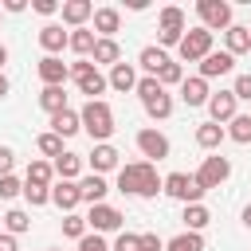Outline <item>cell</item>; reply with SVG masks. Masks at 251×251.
<instances>
[{
  "label": "cell",
  "mask_w": 251,
  "mask_h": 251,
  "mask_svg": "<svg viewBox=\"0 0 251 251\" xmlns=\"http://www.w3.org/2000/svg\"><path fill=\"white\" fill-rule=\"evenodd\" d=\"M243 224H247V227H251V204H247V208H243Z\"/></svg>",
  "instance_id": "49"
},
{
  "label": "cell",
  "mask_w": 251,
  "mask_h": 251,
  "mask_svg": "<svg viewBox=\"0 0 251 251\" xmlns=\"http://www.w3.org/2000/svg\"><path fill=\"white\" fill-rule=\"evenodd\" d=\"M12 165H16V153H12L8 145H0V176H8V173H12Z\"/></svg>",
  "instance_id": "45"
},
{
  "label": "cell",
  "mask_w": 251,
  "mask_h": 251,
  "mask_svg": "<svg viewBox=\"0 0 251 251\" xmlns=\"http://www.w3.org/2000/svg\"><path fill=\"white\" fill-rule=\"evenodd\" d=\"M157 82H161V86H173V82H184V71H180V63H173V59H169V63H165V67L157 71Z\"/></svg>",
  "instance_id": "36"
},
{
  "label": "cell",
  "mask_w": 251,
  "mask_h": 251,
  "mask_svg": "<svg viewBox=\"0 0 251 251\" xmlns=\"http://www.w3.org/2000/svg\"><path fill=\"white\" fill-rule=\"evenodd\" d=\"M196 12H200V27H208V31H216V27H231V4L227 0H200L196 4Z\"/></svg>",
  "instance_id": "9"
},
{
  "label": "cell",
  "mask_w": 251,
  "mask_h": 251,
  "mask_svg": "<svg viewBox=\"0 0 251 251\" xmlns=\"http://www.w3.org/2000/svg\"><path fill=\"white\" fill-rule=\"evenodd\" d=\"M137 149H141L145 157L165 161V157H169V137H165L161 129H137Z\"/></svg>",
  "instance_id": "11"
},
{
  "label": "cell",
  "mask_w": 251,
  "mask_h": 251,
  "mask_svg": "<svg viewBox=\"0 0 251 251\" xmlns=\"http://www.w3.org/2000/svg\"><path fill=\"white\" fill-rule=\"evenodd\" d=\"M231 94H235V102H239V98H247V102H251V75H239V78H235V86H231Z\"/></svg>",
  "instance_id": "42"
},
{
  "label": "cell",
  "mask_w": 251,
  "mask_h": 251,
  "mask_svg": "<svg viewBox=\"0 0 251 251\" xmlns=\"http://www.w3.org/2000/svg\"><path fill=\"white\" fill-rule=\"evenodd\" d=\"M4 63H8V47L0 43V67H4Z\"/></svg>",
  "instance_id": "51"
},
{
  "label": "cell",
  "mask_w": 251,
  "mask_h": 251,
  "mask_svg": "<svg viewBox=\"0 0 251 251\" xmlns=\"http://www.w3.org/2000/svg\"><path fill=\"white\" fill-rule=\"evenodd\" d=\"M137 239H141V235H133V231H122V235L114 239V251H137Z\"/></svg>",
  "instance_id": "41"
},
{
  "label": "cell",
  "mask_w": 251,
  "mask_h": 251,
  "mask_svg": "<svg viewBox=\"0 0 251 251\" xmlns=\"http://www.w3.org/2000/svg\"><path fill=\"white\" fill-rule=\"evenodd\" d=\"M24 192V184H20V176H0V200H12V196H20Z\"/></svg>",
  "instance_id": "40"
},
{
  "label": "cell",
  "mask_w": 251,
  "mask_h": 251,
  "mask_svg": "<svg viewBox=\"0 0 251 251\" xmlns=\"http://www.w3.org/2000/svg\"><path fill=\"white\" fill-rule=\"evenodd\" d=\"M94 43H98V35H94V31H86V27H75V31L67 35V47H71L75 55H82V59L94 51Z\"/></svg>",
  "instance_id": "25"
},
{
  "label": "cell",
  "mask_w": 251,
  "mask_h": 251,
  "mask_svg": "<svg viewBox=\"0 0 251 251\" xmlns=\"http://www.w3.org/2000/svg\"><path fill=\"white\" fill-rule=\"evenodd\" d=\"M227 137H231V141H239V145H247V141H251V114H235V118H231V129H227Z\"/></svg>",
  "instance_id": "34"
},
{
  "label": "cell",
  "mask_w": 251,
  "mask_h": 251,
  "mask_svg": "<svg viewBox=\"0 0 251 251\" xmlns=\"http://www.w3.org/2000/svg\"><path fill=\"white\" fill-rule=\"evenodd\" d=\"M35 145H39L43 157H59V153H63V137H59V133H39Z\"/></svg>",
  "instance_id": "37"
},
{
  "label": "cell",
  "mask_w": 251,
  "mask_h": 251,
  "mask_svg": "<svg viewBox=\"0 0 251 251\" xmlns=\"http://www.w3.org/2000/svg\"><path fill=\"white\" fill-rule=\"evenodd\" d=\"M106 192H110V184H106L98 173H90V176H82V180H78V200H86L90 208H94V204H102V200H106Z\"/></svg>",
  "instance_id": "15"
},
{
  "label": "cell",
  "mask_w": 251,
  "mask_h": 251,
  "mask_svg": "<svg viewBox=\"0 0 251 251\" xmlns=\"http://www.w3.org/2000/svg\"><path fill=\"white\" fill-rule=\"evenodd\" d=\"M231 67H235V59H231L227 51H208V55L200 59V78L208 82V78H216V75H231Z\"/></svg>",
  "instance_id": "13"
},
{
  "label": "cell",
  "mask_w": 251,
  "mask_h": 251,
  "mask_svg": "<svg viewBox=\"0 0 251 251\" xmlns=\"http://www.w3.org/2000/svg\"><path fill=\"white\" fill-rule=\"evenodd\" d=\"M51 176H55V169H51L47 161H31V165H27V184L51 188Z\"/></svg>",
  "instance_id": "33"
},
{
  "label": "cell",
  "mask_w": 251,
  "mask_h": 251,
  "mask_svg": "<svg viewBox=\"0 0 251 251\" xmlns=\"http://www.w3.org/2000/svg\"><path fill=\"white\" fill-rule=\"evenodd\" d=\"M78 122H82V129L102 145V141H110V133H114V110L102 102V98H94V102H86L82 110H78Z\"/></svg>",
  "instance_id": "2"
},
{
  "label": "cell",
  "mask_w": 251,
  "mask_h": 251,
  "mask_svg": "<svg viewBox=\"0 0 251 251\" xmlns=\"http://www.w3.org/2000/svg\"><path fill=\"white\" fill-rule=\"evenodd\" d=\"M176 51H180L184 63H200V59L212 51V31H208V27H192V31H184V39L176 43Z\"/></svg>",
  "instance_id": "8"
},
{
  "label": "cell",
  "mask_w": 251,
  "mask_h": 251,
  "mask_svg": "<svg viewBox=\"0 0 251 251\" xmlns=\"http://www.w3.org/2000/svg\"><path fill=\"white\" fill-rule=\"evenodd\" d=\"M31 8H35L39 16H51V12H59V4H55V0H31Z\"/></svg>",
  "instance_id": "46"
},
{
  "label": "cell",
  "mask_w": 251,
  "mask_h": 251,
  "mask_svg": "<svg viewBox=\"0 0 251 251\" xmlns=\"http://www.w3.org/2000/svg\"><path fill=\"white\" fill-rule=\"evenodd\" d=\"M71 78L78 82V90H82V94H90V102H94V98H98V94L110 86V82L102 78V71H98L90 59H78V63H71Z\"/></svg>",
  "instance_id": "4"
},
{
  "label": "cell",
  "mask_w": 251,
  "mask_h": 251,
  "mask_svg": "<svg viewBox=\"0 0 251 251\" xmlns=\"http://www.w3.org/2000/svg\"><path fill=\"white\" fill-rule=\"evenodd\" d=\"M51 200H55L63 212H71V208L78 204V184H75V180H59V184H51Z\"/></svg>",
  "instance_id": "24"
},
{
  "label": "cell",
  "mask_w": 251,
  "mask_h": 251,
  "mask_svg": "<svg viewBox=\"0 0 251 251\" xmlns=\"http://www.w3.org/2000/svg\"><path fill=\"white\" fill-rule=\"evenodd\" d=\"M118 188H122V192H129V196H157V192H161L157 165H153V161L122 165V169H118Z\"/></svg>",
  "instance_id": "1"
},
{
  "label": "cell",
  "mask_w": 251,
  "mask_h": 251,
  "mask_svg": "<svg viewBox=\"0 0 251 251\" xmlns=\"http://www.w3.org/2000/svg\"><path fill=\"white\" fill-rule=\"evenodd\" d=\"M106 82H110L114 90H122V94H126V90H133V86H137V75H133V67H129V63H114Z\"/></svg>",
  "instance_id": "23"
},
{
  "label": "cell",
  "mask_w": 251,
  "mask_h": 251,
  "mask_svg": "<svg viewBox=\"0 0 251 251\" xmlns=\"http://www.w3.org/2000/svg\"><path fill=\"white\" fill-rule=\"evenodd\" d=\"M0 251H20V247H16V235L4 231V235H0Z\"/></svg>",
  "instance_id": "47"
},
{
  "label": "cell",
  "mask_w": 251,
  "mask_h": 251,
  "mask_svg": "<svg viewBox=\"0 0 251 251\" xmlns=\"http://www.w3.org/2000/svg\"><path fill=\"white\" fill-rule=\"evenodd\" d=\"M224 43H227V55L235 59V55H243V51H251V31H247L243 24H231V27L224 31Z\"/></svg>",
  "instance_id": "18"
},
{
  "label": "cell",
  "mask_w": 251,
  "mask_h": 251,
  "mask_svg": "<svg viewBox=\"0 0 251 251\" xmlns=\"http://www.w3.org/2000/svg\"><path fill=\"white\" fill-rule=\"evenodd\" d=\"M133 90L141 94V102H145V114H149V118H169V114H173V98L165 94V86H161L157 78H149V75H145V78H137V86H133Z\"/></svg>",
  "instance_id": "3"
},
{
  "label": "cell",
  "mask_w": 251,
  "mask_h": 251,
  "mask_svg": "<svg viewBox=\"0 0 251 251\" xmlns=\"http://www.w3.org/2000/svg\"><path fill=\"white\" fill-rule=\"evenodd\" d=\"M90 63H94V67H98V63H110V67H114V63H122V47H118L114 39H98L94 51H90Z\"/></svg>",
  "instance_id": "26"
},
{
  "label": "cell",
  "mask_w": 251,
  "mask_h": 251,
  "mask_svg": "<svg viewBox=\"0 0 251 251\" xmlns=\"http://www.w3.org/2000/svg\"><path fill=\"white\" fill-rule=\"evenodd\" d=\"M82 129V122H78V110H59V114H51V133H59V137H71V133H78Z\"/></svg>",
  "instance_id": "19"
},
{
  "label": "cell",
  "mask_w": 251,
  "mask_h": 251,
  "mask_svg": "<svg viewBox=\"0 0 251 251\" xmlns=\"http://www.w3.org/2000/svg\"><path fill=\"white\" fill-rule=\"evenodd\" d=\"M224 137H227V129H224V126H216V122H204V126L196 129V145H200V149H216Z\"/></svg>",
  "instance_id": "27"
},
{
  "label": "cell",
  "mask_w": 251,
  "mask_h": 251,
  "mask_svg": "<svg viewBox=\"0 0 251 251\" xmlns=\"http://www.w3.org/2000/svg\"><path fill=\"white\" fill-rule=\"evenodd\" d=\"M247 31H251V27H247Z\"/></svg>",
  "instance_id": "52"
},
{
  "label": "cell",
  "mask_w": 251,
  "mask_h": 251,
  "mask_svg": "<svg viewBox=\"0 0 251 251\" xmlns=\"http://www.w3.org/2000/svg\"><path fill=\"white\" fill-rule=\"evenodd\" d=\"M39 106H43L47 114L67 110V94H63V86H43V90H39Z\"/></svg>",
  "instance_id": "29"
},
{
  "label": "cell",
  "mask_w": 251,
  "mask_h": 251,
  "mask_svg": "<svg viewBox=\"0 0 251 251\" xmlns=\"http://www.w3.org/2000/svg\"><path fill=\"white\" fill-rule=\"evenodd\" d=\"M137 251H165V243H161V235H153V231H145V235L137 239Z\"/></svg>",
  "instance_id": "43"
},
{
  "label": "cell",
  "mask_w": 251,
  "mask_h": 251,
  "mask_svg": "<svg viewBox=\"0 0 251 251\" xmlns=\"http://www.w3.org/2000/svg\"><path fill=\"white\" fill-rule=\"evenodd\" d=\"M4 8H8V12H24V8H27V0H4Z\"/></svg>",
  "instance_id": "48"
},
{
  "label": "cell",
  "mask_w": 251,
  "mask_h": 251,
  "mask_svg": "<svg viewBox=\"0 0 251 251\" xmlns=\"http://www.w3.org/2000/svg\"><path fill=\"white\" fill-rule=\"evenodd\" d=\"M63 235L82 239V235H86V216H67V220H63Z\"/></svg>",
  "instance_id": "38"
},
{
  "label": "cell",
  "mask_w": 251,
  "mask_h": 251,
  "mask_svg": "<svg viewBox=\"0 0 251 251\" xmlns=\"http://www.w3.org/2000/svg\"><path fill=\"white\" fill-rule=\"evenodd\" d=\"M180 98H184L188 106H208L212 90H208V82L196 75V78H184V82H180Z\"/></svg>",
  "instance_id": "17"
},
{
  "label": "cell",
  "mask_w": 251,
  "mask_h": 251,
  "mask_svg": "<svg viewBox=\"0 0 251 251\" xmlns=\"http://www.w3.org/2000/svg\"><path fill=\"white\" fill-rule=\"evenodd\" d=\"M165 251H204V235L200 231H180L176 239H169Z\"/></svg>",
  "instance_id": "32"
},
{
  "label": "cell",
  "mask_w": 251,
  "mask_h": 251,
  "mask_svg": "<svg viewBox=\"0 0 251 251\" xmlns=\"http://www.w3.org/2000/svg\"><path fill=\"white\" fill-rule=\"evenodd\" d=\"M39 47H43L47 55L63 51V47H67V31H63L59 24H43V27H39Z\"/></svg>",
  "instance_id": "22"
},
{
  "label": "cell",
  "mask_w": 251,
  "mask_h": 251,
  "mask_svg": "<svg viewBox=\"0 0 251 251\" xmlns=\"http://www.w3.org/2000/svg\"><path fill=\"white\" fill-rule=\"evenodd\" d=\"M180 220H184V227H188V231H200V227H208V220H212V216H208V208H204V204H184V216H180Z\"/></svg>",
  "instance_id": "31"
},
{
  "label": "cell",
  "mask_w": 251,
  "mask_h": 251,
  "mask_svg": "<svg viewBox=\"0 0 251 251\" xmlns=\"http://www.w3.org/2000/svg\"><path fill=\"white\" fill-rule=\"evenodd\" d=\"M208 114H212L216 126H220V122H231V118H235V94H231V90L212 94V98H208Z\"/></svg>",
  "instance_id": "14"
},
{
  "label": "cell",
  "mask_w": 251,
  "mask_h": 251,
  "mask_svg": "<svg viewBox=\"0 0 251 251\" xmlns=\"http://www.w3.org/2000/svg\"><path fill=\"white\" fill-rule=\"evenodd\" d=\"M78 169H82V157H78V153H59V157H55V173H59V180H75Z\"/></svg>",
  "instance_id": "30"
},
{
  "label": "cell",
  "mask_w": 251,
  "mask_h": 251,
  "mask_svg": "<svg viewBox=\"0 0 251 251\" xmlns=\"http://www.w3.org/2000/svg\"><path fill=\"white\" fill-rule=\"evenodd\" d=\"M86 224H90L94 231H118V227H122V212H118L114 204H94L90 216H86Z\"/></svg>",
  "instance_id": "12"
},
{
  "label": "cell",
  "mask_w": 251,
  "mask_h": 251,
  "mask_svg": "<svg viewBox=\"0 0 251 251\" xmlns=\"http://www.w3.org/2000/svg\"><path fill=\"white\" fill-rule=\"evenodd\" d=\"M90 16H94V4H90V0H63V20H67V24L82 27Z\"/></svg>",
  "instance_id": "21"
},
{
  "label": "cell",
  "mask_w": 251,
  "mask_h": 251,
  "mask_svg": "<svg viewBox=\"0 0 251 251\" xmlns=\"http://www.w3.org/2000/svg\"><path fill=\"white\" fill-rule=\"evenodd\" d=\"M78 251H106V243H102V235L94 231V235H82V239H78Z\"/></svg>",
  "instance_id": "44"
},
{
  "label": "cell",
  "mask_w": 251,
  "mask_h": 251,
  "mask_svg": "<svg viewBox=\"0 0 251 251\" xmlns=\"http://www.w3.org/2000/svg\"><path fill=\"white\" fill-rule=\"evenodd\" d=\"M24 196H27V204H35V208H39V204H47V200H51V188H39V184H27V180H24Z\"/></svg>",
  "instance_id": "39"
},
{
  "label": "cell",
  "mask_w": 251,
  "mask_h": 251,
  "mask_svg": "<svg viewBox=\"0 0 251 251\" xmlns=\"http://www.w3.org/2000/svg\"><path fill=\"white\" fill-rule=\"evenodd\" d=\"M4 94H8V78L0 75V98H4Z\"/></svg>",
  "instance_id": "50"
},
{
  "label": "cell",
  "mask_w": 251,
  "mask_h": 251,
  "mask_svg": "<svg viewBox=\"0 0 251 251\" xmlns=\"http://www.w3.org/2000/svg\"><path fill=\"white\" fill-rule=\"evenodd\" d=\"M192 176H196V184H200L204 192H208V188H220V184L231 176V161L220 157V153H216V157H204V165H200Z\"/></svg>",
  "instance_id": "6"
},
{
  "label": "cell",
  "mask_w": 251,
  "mask_h": 251,
  "mask_svg": "<svg viewBox=\"0 0 251 251\" xmlns=\"http://www.w3.org/2000/svg\"><path fill=\"white\" fill-rule=\"evenodd\" d=\"M39 78H43V86H63V82L71 78V67H67L59 55H43V59H39Z\"/></svg>",
  "instance_id": "10"
},
{
  "label": "cell",
  "mask_w": 251,
  "mask_h": 251,
  "mask_svg": "<svg viewBox=\"0 0 251 251\" xmlns=\"http://www.w3.org/2000/svg\"><path fill=\"white\" fill-rule=\"evenodd\" d=\"M4 227H8V235H20V231H27V227H31V220H27V212L12 208V212H4Z\"/></svg>",
  "instance_id": "35"
},
{
  "label": "cell",
  "mask_w": 251,
  "mask_h": 251,
  "mask_svg": "<svg viewBox=\"0 0 251 251\" xmlns=\"http://www.w3.org/2000/svg\"><path fill=\"white\" fill-rule=\"evenodd\" d=\"M161 188H165L173 200H184V204H200V196H204V188H200L196 176H188V173H169V176L161 180Z\"/></svg>",
  "instance_id": "7"
},
{
  "label": "cell",
  "mask_w": 251,
  "mask_h": 251,
  "mask_svg": "<svg viewBox=\"0 0 251 251\" xmlns=\"http://www.w3.org/2000/svg\"><path fill=\"white\" fill-rule=\"evenodd\" d=\"M90 169L102 176V173H110V169H118V149L110 145V141H102V145H94V153H90Z\"/></svg>",
  "instance_id": "20"
},
{
  "label": "cell",
  "mask_w": 251,
  "mask_h": 251,
  "mask_svg": "<svg viewBox=\"0 0 251 251\" xmlns=\"http://www.w3.org/2000/svg\"><path fill=\"white\" fill-rule=\"evenodd\" d=\"M137 63L145 67V75H149V78H157V71H161V67L169 63V55H165L161 47H145V51L137 55Z\"/></svg>",
  "instance_id": "28"
},
{
  "label": "cell",
  "mask_w": 251,
  "mask_h": 251,
  "mask_svg": "<svg viewBox=\"0 0 251 251\" xmlns=\"http://www.w3.org/2000/svg\"><path fill=\"white\" fill-rule=\"evenodd\" d=\"M157 39H161V47H176V43L184 39V12H180L176 4H169V8H161V24H157Z\"/></svg>",
  "instance_id": "5"
},
{
  "label": "cell",
  "mask_w": 251,
  "mask_h": 251,
  "mask_svg": "<svg viewBox=\"0 0 251 251\" xmlns=\"http://www.w3.org/2000/svg\"><path fill=\"white\" fill-rule=\"evenodd\" d=\"M118 27H122L118 8H94V31H98V39H114Z\"/></svg>",
  "instance_id": "16"
}]
</instances>
